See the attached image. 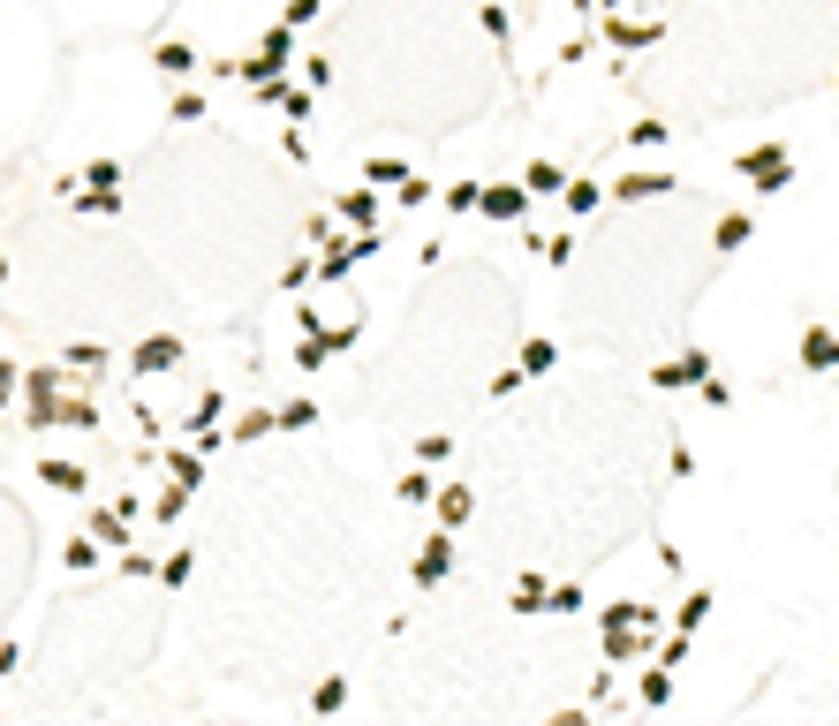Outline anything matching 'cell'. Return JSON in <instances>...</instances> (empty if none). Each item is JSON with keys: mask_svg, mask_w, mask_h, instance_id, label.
<instances>
[{"mask_svg": "<svg viewBox=\"0 0 839 726\" xmlns=\"http://www.w3.org/2000/svg\"><path fill=\"white\" fill-rule=\"evenodd\" d=\"M666 258H673V227H651V220H628L613 242H598L590 280L567 295L575 326L613 348H643L666 326H681L696 288H666Z\"/></svg>", "mask_w": 839, "mask_h": 726, "instance_id": "1", "label": "cell"}, {"mask_svg": "<svg viewBox=\"0 0 839 726\" xmlns=\"http://www.w3.org/2000/svg\"><path fill=\"white\" fill-rule=\"evenodd\" d=\"M741 174L771 197V190H787V182H794V152H787V144H756V152H741Z\"/></svg>", "mask_w": 839, "mask_h": 726, "instance_id": "2", "label": "cell"}, {"mask_svg": "<svg viewBox=\"0 0 839 726\" xmlns=\"http://www.w3.org/2000/svg\"><path fill=\"white\" fill-rule=\"evenodd\" d=\"M446 568H454V537H424V553H416V590H439L446 583Z\"/></svg>", "mask_w": 839, "mask_h": 726, "instance_id": "3", "label": "cell"}, {"mask_svg": "<svg viewBox=\"0 0 839 726\" xmlns=\"http://www.w3.org/2000/svg\"><path fill=\"white\" fill-rule=\"evenodd\" d=\"M802 371H809V379L839 371V333H832V326H809V333H802Z\"/></svg>", "mask_w": 839, "mask_h": 726, "instance_id": "4", "label": "cell"}, {"mask_svg": "<svg viewBox=\"0 0 839 726\" xmlns=\"http://www.w3.org/2000/svg\"><path fill=\"white\" fill-rule=\"evenodd\" d=\"M651 379H658V386H696V379H711V356H703V348H681L673 363H658Z\"/></svg>", "mask_w": 839, "mask_h": 726, "instance_id": "5", "label": "cell"}, {"mask_svg": "<svg viewBox=\"0 0 839 726\" xmlns=\"http://www.w3.org/2000/svg\"><path fill=\"white\" fill-rule=\"evenodd\" d=\"M749 235H756L749 212H719V220H711V250H719V258H726V250H741Z\"/></svg>", "mask_w": 839, "mask_h": 726, "instance_id": "6", "label": "cell"}, {"mask_svg": "<svg viewBox=\"0 0 839 726\" xmlns=\"http://www.w3.org/2000/svg\"><path fill=\"white\" fill-rule=\"evenodd\" d=\"M469 507H477V484H454V492H439V522L454 530V522H469Z\"/></svg>", "mask_w": 839, "mask_h": 726, "instance_id": "7", "label": "cell"}, {"mask_svg": "<svg viewBox=\"0 0 839 726\" xmlns=\"http://www.w3.org/2000/svg\"><path fill=\"white\" fill-rule=\"evenodd\" d=\"M182 363V341H144L137 348V371H174Z\"/></svg>", "mask_w": 839, "mask_h": 726, "instance_id": "8", "label": "cell"}, {"mask_svg": "<svg viewBox=\"0 0 839 726\" xmlns=\"http://www.w3.org/2000/svg\"><path fill=\"white\" fill-rule=\"evenodd\" d=\"M38 477H46L53 492H84V469H76V462H46Z\"/></svg>", "mask_w": 839, "mask_h": 726, "instance_id": "9", "label": "cell"}, {"mask_svg": "<svg viewBox=\"0 0 839 726\" xmlns=\"http://www.w3.org/2000/svg\"><path fill=\"white\" fill-rule=\"evenodd\" d=\"M552 363H560V348H552V341H530V348H522V371H530V379H545Z\"/></svg>", "mask_w": 839, "mask_h": 726, "instance_id": "10", "label": "cell"}, {"mask_svg": "<svg viewBox=\"0 0 839 726\" xmlns=\"http://www.w3.org/2000/svg\"><path fill=\"white\" fill-rule=\"evenodd\" d=\"M348 704V681L333 674V681H318V689H310V711H341Z\"/></svg>", "mask_w": 839, "mask_h": 726, "instance_id": "11", "label": "cell"}, {"mask_svg": "<svg viewBox=\"0 0 839 726\" xmlns=\"http://www.w3.org/2000/svg\"><path fill=\"white\" fill-rule=\"evenodd\" d=\"M522 182H530V190H537V197H545V190H567V174H560V167H552V159H537V167H530V174H522Z\"/></svg>", "mask_w": 839, "mask_h": 726, "instance_id": "12", "label": "cell"}, {"mask_svg": "<svg viewBox=\"0 0 839 726\" xmlns=\"http://www.w3.org/2000/svg\"><path fill=\"white\" fill-rule=\"evenodd\" d=\"M273 424H280V432H310V424H318V409H310V401H288Z\"/></svg>", "mask_w": 839, "mask_h": 726, "instance_id": "13", "label": "cell"}, {"mask_svg": "<svg viewBox=\"0 0 839 726\" xmlns=\"http://www.w3.org/2000/svg\"><path fill=\"white\" fill-rule=\"evenodd\" d=\"M152 61H159V69H167V76H189V69H197V53H189V46H159Z\"/></svg>", "mask_w": 839, "mask_h": 726, "instance_id": "14", "label": "cell"}, {"mask_svg": "<svg viewBox=\"0 0 839 726\" xmlns=\"http://www.w3.org/2000/svg\"><path fill=\"white\" fill-rule=\"evenodd\" d=\"M394 500H401V507H424V500H431V477H424V469H416V477H401Z\"/></svg>", "mask_w": 839, "mask_h": 726, "instance_id": "15", "label": "cell"}, {"mask_svg": "<svg viewBox=\"0 0 839 726\" xmlns=\"http://www.w3.org/2000/svg\"><path fill=\"white\" fill-rule=\"evenodd\" d=\"M341 212H348L356 227H371V220H378V197H371V190H356V197H341Z\"/></svg>", "mask_w": 839, "mask_h": 726, "instance_id": "16", "label": "cell"}, {"mask_svg": "<svg viewBox=\"0 0 839 726\" xmlns=\"http://www.w3.org/2000/svg\"><path fill=\"white\" fill-rule=\"evenodd\" d=\"M658 190H673V182H658V174H628V182H620V197H628V205H635V197H658Z\"/></svg>", "mask_w": 839, "mask_h": 726, "instance_id": "17", "label": "cell"}, {"mask_svg": "<svg viewBox=\"0 0 839 726\" xmlns=\"http://www.w3.org/2000/svg\"><path fill=\"white\" fill-rule=\"evenodd\" d=\"M84 174H91V190H121V159H91Z\"/></svg>", "mask_w": 839, "mask_h": 726, "instance_id": "18", "label": "cell"}, {"mask_svg": "<svg viewBox=\"0 0 839 726\" xmlns=\"http://www.w3.org/2000/svg\"><path fill=\"white\" fill-rule=\"evenodd\" d=\"M484 212H499V220H514V212H522V197H514V190H484Z\"/></svg>", "mask_w": 839, "mask_h": 726, "instance_id": "19", "label": "cell"}, {"mask_svg": "<svg viewBox=\"0 0 839 726\" xmlns=\"http://www.w3.org/2000/svg\"><path fill=\"white\" fill-rule=\"evenodd\" d=\"M567 205H575V212H598V182H567Z\"/></svg>", "mask_w": 839, "mask_h": 726, "instance_id": "20", "label": "cell"}, {"mask_svg": "<svg viewBox=\"0 0 839 726\" xmlns=\"http://www.w3.org/2000/svg\"><path fill=\"white\" fill-rule=\"evenodd\" d=\"M703 613H711V590H688V605H681V628H696Z\"/></svg>", "mask_w": 839, "mask_h": 726, "instance_id": "21", "label": "cell"}, {"mask_svg": "<svg viewBox=\"0 0 839 726\" xmlns=\"http://www.w3.org/2000/svg\"><path fill=\"white\" fill-rule=\"evenodd\" d=\"M0 280H8V258H0Z\"/></svg>", "mask_w": 839, "mask_h": 726, "instance_id": "22", "label": "cell"}, {"mask_svg": "<svg viewBox=\"0 0 839 726\" xmlns=\"http://www.w3.org/2000/svg\"><path fill=\"white\" fill-rule=\"evenodd\" d=\"M832 8H839V0H832Z\"/></svg>", "mask_w": 839, "mask_h": 726, "instance_id": "23", "label": "cell"}]
</instances>
